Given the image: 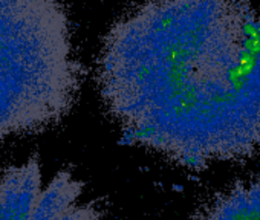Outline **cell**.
<instances>
[{"mask_svg":"<svg viewBox=\"0 0 260 220\" xmlns=\"http://www.w3.org/2000/svg\"><path fill=\"white\" fill-rule=\"evenodd\" d=\"M80 75L61 4L0 2V142L57 124L75 102Z\"/></svg>","mask_w":260,"mask_h":220,"instance_id":"obj_1","label":"cell"},{"mask_svg":"<svg viewBox=\"0 0 260 220\" xmlns=\"http://www.w3.org/2000/svg\"><path fill=\"white\" fill-rule=\"evenodd\" d=\"M83 194L84 182L71 171L45 179L31 159L0 173V220H103L96 202Z\"/></svg>","mask_w":260,"mask_h":220,"instance_id":"obj_2","label":"cell"}]
</instances>
